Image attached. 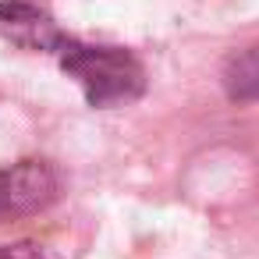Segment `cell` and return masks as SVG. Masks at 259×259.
Segmentation results:
<instances>
[{
  "label": "cell",
  "mask_w": 259,
  "mask_h": 259,
  "mask_svg": "<svg viewBox=\"0 0 259 259\" xmlns=\"http://www.w3.org/2000/svg\"><path fill=\"white\" fill-rule=\"evenodd\" d=\"M61 68L85 89L93 107H121L142 96L146 89V71L142 64L121 50V47H89L71 36H64L54 50Z\"/></svg>",
  "instance_id": "cell-1"
},
{
  "label": "cell",
  "mask_w": 259,
  "mask_h": 259,
  "mask_svg": "<svg viewBox=\"0 0 259 259\" xmlns=\"http://www.w3.org/2000/svg\"><path fill=\"white\" fill-rule=\"evenodd\" d=\"M61 192V178L47 160H18L0 170V220L47 209Z\"/></svg>",
  "instance_id": "cell-2"
},
{
  "label": "cell",
  "mask_w": 259,
  "mask_h": 259,
  "mask_svg": "<svg viewBox=\"0 0 259 259\" xmlns=\"http://www.w3.org/2000/svg\"><path fill=\"white\" fill-rule=\"evenodd\" d=\"M0 29L15 43H22L29 50H43V54H54L57 43L64 39V32L50 22V15H43L39 8L25 4V0H4L0 4Z\"/></svg>",
  "instance_id": "cell-3"
},
{
  "label": "cell",
  "mask_w": 259,
  "mask_h": 259,
  "mask_svg": "<svg viewBox=\"0 0 259 259\" xmlns=\"http://www.w3.org/2000/svg\"><path fill=\"white\" fill-rule=\"evenodd\" d=\"M224 89L231 100H259V43L238 50L224 68Z\"/></svg>",
  "instance_id": "cell-4"
},
{
  "label": "cell",
  "mask_w": 259,
  "mask_h": 259,
  "mask_svg": "<svg viewBox=\"0 0 259 259\" xmlns=\"http://www.w3.org/2000/svg\"><path fill=\"white\" fill-rule=\"evenodd\" d=\"M0 259H61V255L39 241H15V245H0Z\"/></svg>",
  "instance_id": "cell-5"
}]
</instances>
